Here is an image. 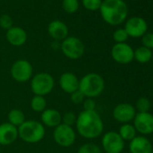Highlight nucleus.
I'll return each instance as SVG.
<instances>
[{"label": "nucleus", "mask_w": 153, "mask_h": 153, "mask_svg": "<svg viewBox=\"0 0 153 153\" xmlns=\"http://www.w3.org/2000/svg\"><path fill=\"white\" fill-rule=\"evenodd\" d=\"M76 131L82 138L94 140L98 138L104 131V123L99 114L95 111H81L76 115Z\"/></svg>", "instance_id": "obj_1"}, {"label": "nucleus", "mask_w": 153, "mask_h": 153, "mask_svg": "<svg viewBox=\"0 0 153 153\" xmlns=\"http://www.w3.org/2000/svg\"><path fill=\"white\" fill-rule=\"evenodd\" d=\"M99 10L104 21L111 25L122 24L128 15V8L123 0H103Z\"/></svg>", "instance_id": "obj_2"}, {"label": "nucleus", "mask_w": 153, "mask_h": 153, "mask_svg": "<svg viewBox=\"0 0 153 153\" xmlns=\"http://www.w3.org/2000/svg\"><path fill=\"white\" fill-rule=\"evenodd\" d=\"M105 86V80L101 75L90 72L79 79V89L84 94L86 98H96L103 93Z\"/></svg>", "instance_id": "obj_3"}, {"label": "nucleus", "mask_w": 153, "mask_h": 153, "mask_svg": "<svg viewBox=\"0 0 153 153\" xmlns=\"http://www.w3.org/2000/svg\"><path fill=\"white\" fill-rule=\"evenodd\" d=\"M45 136V127L36 120H25L18 127V138L26 143L40 142Z\"/></svg>", "instance_id": "obj_4"}, {"label": "nucleus", "mask_w": 153, "mask_h": 153, "mask_svg": "<svg viewBox=\"0 0 153 153\" xmlns=\"http://www.w3.org/2000/svg\"><path fill=\"white\" fill-rule=\"evenodd\" d=\"M54 87V78L47 72H39L33 75L30 80V88L34 96L45 97L53 90Z\"/></svg>", "instance_id": "obj_5"}, {"label": "nucleus", "mask_w": 153, "mask_h": 153, "mask_svg": "<svg viewBox=\"0 0 153 153\" xmlns=\"http://www.w3.org/2000/svg\"><path fill=\"white\" fill-rule=\"evenodd\" d=\"M59 47L63 55L69 59H79L85 52L83 42L76 36H68L61 42Z\"/></svg>", "instance_id": "obj_6"}, {"label": "nucleus", "mask_w": 153, "mask_h": 153, "mask_svg": "<svg viewBox=\"0 0 153 153\" xmlns=\"http://www.w3.org/2000/svg\"><path fill=\"white\" fill-rule=\"evenodd\" d=\"M10 74L14 80L18 83H26L33 76V68L27 59L16 60L10 68Z\"/></svg>", "instance_id": "obj_7"}, {"label": "nucleus", "mask_w": 153, "mask_h": 153, "mask_svg": "<svg viewBox=\"0 0 153 153\" xmlns=\"http://www.w3.org/2000/svg\"><path fill=\"white\" fill-rule=\"evenodd\" d=\"M53 140L60 147L68 148L72 146L76 139V133L73 127L60 123L59 126L54 128Z\"/></svg>", "instance_id": "obj_8"}, {"label": "nucleus", "mask_w": 153, "mask_h": 153, "mask_svg": "<svg viewBox=\"0 0 153 153\" xmlns=\"http://www.w3.org/2000/svg\"><path fill=\"white\" fill-rule=\"evenodd\" d=\"M102 148L105 153H121L124 148V140L116 131H107L102 137Z\"/></svg>", "instance_id": "obj_9"}, {"label": "nucleus", "mask_w": 153, "mask_h": 153, "mask_svg": "<svg viewBox=\"0 0 153 153\" xmlns=\"http://www.w3.org/2000/svg\"><path fill=\"white\" fill-rule=\"evenodd\" d=\"M111 55L114 61L120 64H128L134 59V51L127 43H116L113 46Z\"/></svg>", "instance_id": "obj_10"}, {"label": "nucleus", "mask_w": 153, "mask_h": 153, "mask_svg": "<svg viewBox=\"0 0 153 153\" xmlns=\"http://www.w3.org/2000/svg\"><path fill=\"white\" fill-rule=\"evenodd\" d=\"M136 115V109L131 104L122 103L117 105L113 110V116L114 120L122 123H127L134 119Z\"/></svg>", "instance_id": "obj_11"}, {"label": "nucleus", "mask_w": 153, "mask_h": 153, "mask_svg": "<svg viewBox=\"0 0 153 153\" xmlns=\"http://www.w3.org/2000/svg\"><path fill=\"white\" fill-rule=\"evenodd\" d=\"M124 30L126 31L128 36L138 38L143 36L147 31V23L141 17H131L127 20L125 24Z\"/></svg>", "instance_id": "obj_12"}, {"label": "nucleus", "mask_w": 153, "mask_h": 153, "mask_svg": "<svg viewBox=\"0 0 153 153\" xmlns=\"http://www.w3.org/2000/svg\"><path fill=\"white\" fill-rule=\"evenodd\" d=\"M134 128L141 134L153 132V114L148 113H138L134 117Z\"/></svg>", "instance_id": "obj_13"}, {"label": "nucleus", "mask_w": 153, "mask_h": 153, "mask_svg": "<svg viewBox=\"0 0 153 153\" xmlns=\"http://www.w3.org/2000/svg\"><path fill=\"white\" fill-rule=\"evenodd\" d=\"M59 85L62 91L70 95L79 89V79L73 72L67 71L60 75L59 79Z\"/></svg>", "instance_id": "obj_14"}, {"label": "nucleus", "mask_w": 153, "mask_h": 153, "mask_svg": "<svg viewBox=\"0 0 153 153\" xmlns=\"http://www.w3.org/2000/svg\"><path fill=\"white\" fill-rule=\"evenodd\" d=\"M18 138V128L11 123H3L0 124V145L8 146L13 144Z\"/></svg>", "instance_id": "obj_15"}, {"label": "nucleus", "mask_w": 153, "mask_h": 153, "mask_svg": "<svg viewBox=\"0 0 153 153\" xmlns=\"http://www.w3.org/2000/svg\"><path fill=\"white\" fill-rule=\"evenodd\" d=\"M48 33L55 42H62L68 36V28L64 22L53 20L48 25Z\"/></svg>", "instance_id": "obj_16"}, {"label": "nucleus", "mask_w": 153, "mask_h": 153, "mask_svg": "<svg viewBox=\"0 0 153 153\" xmlns=\"http://www.w3.org/2000/svg\"><path fill=\"white\" fill-rule=\"evenodd\" d=\"M7 41L15 47L23 46L27 41V33L26 32L19 27V26H13L9 30L7 31L6 33Z\"/></svg>", "instance_id": "obj_17"}, {"label": "nucleus", "mask_w": 153, "mask_h": 153, "mask_svg": "<svg viewBox=\"0 0 153 153\" xmlns=\"http://www.w3.org/2000/svg\"><path fill=\"white\" fill-rule=\"evenodd\" d=\"M61 114L54 108H46L41 114V123L45 127L56 128L61 123Z\"/></svg>", "instance_id": "obj_18"}, {"label": "nucleus", "mask_w": 153, "mask_h": 153, "mask_svg": "<svg viewBox=\"0 0 153 153\" xmlns=\"http://www.w3.org/2000/svg\"><path fill=\"white\" fill-rule=\"evenodd\" d=\"M151 142L145 137H135L130 141L129 149L131 153H151L152 151Z\"/></svg>", "instance_id": "obj_19"}, {"label": "nucleus", "mask_w": 153, "mask_h": 153, "mask_svg": "<svg viewBox=\"0 0 153 153\" xmlns=\"http://www.w3.org/2000/svg\"><path fill=\"white\" fill-rule=\"evenodd\" d=\"M8 123L16 127H19L25 121V114L20 109H12L7 114Z\"/></svg>", "instance_id": "obj_20"}, {"label": "nucleus", "mask_w": 153, "mask_h": 153, "mask_svg": "<svg viewBox=\"0 0 153 153\" xmlns=\"http://www.w3.org/2000/svg\"><path fill=\"white\" fill-rule=\"evenodd\" d=\"M118 133L123 140L131 141L136 137V130L134 126L130 123H123L120 127Z\"/></svg>", "instance_id": "obj_21"}, {"label": "nucleus", "mask_w": 153, "mask_h": 153, "mask_svg": "<svg viewBox=\"0 0 153 153\" xmlns=\"http://www.w3.org/2000/svg\"><path fill=\"white\" fill-rule=\"evenodd\" d=\"M151 58L152 51L144 46L139 47L134 51V59L140 63H147L151 59Z\"/></svg>", "instance_id": "obj_22"}, {"label": "nucleus", "mask_w": 153, "mask_h": 153, "mask_svg": "<svg viewBox=\"0 0 153 153\" xmlns=\"http://www.w3.org/2000/svg\"><path fill=\"white\" fill-rule=\"evenodd\" d=\"M31 108L35 113H42L47 107V101L45 97L42 96H33L30 102Z\"/></svg>", "instance_id": "obj_23"}, {"label": "nucleus", "mask_w": 153, "mask_h": 153, "mask_svg": "<svg viewBox=\"0 0 153 153\" xmlns=\"http://www.w3.org/2000/svg\"><path fill=\"white\" fill-rule=\"evenodd\" d=\"M76 153H102V149L94 142H87L79 148Z\"/></svg>", "instance_id": "obj_24"}, {"label": "nucleus", "mask_w": 153, "mask_h": 153, "mask_svg": "<svg viewBox=\"0 0 153 153\" xmlns=\"http://www.w3.org/2000/svg\"><path fill=\"white\" fill-rule=\"evenodd\" d=\"M62 8L68 14H74L79 8V0H62Z\"/></svg>", "instance_id": "obj_25"}, {"label": "nucleus", "mask_w": 153, "mask_h": 153, "mask_svg": "<svg viewBox=\"0 0 153 153\" xmlns=\"http://www.w3.org/2000/svg\"><path fill=\"white\" fill-rule=\"evenodd\" d=\"M76 122V114L73 112H67L61 115V123L73 127Z\"/></svg>", "instance_id": "obj_26"}, {"label": "nucleus", "mask_w": 153, "mask_h": 153, "mask_svg": "<svg viewBox=\"0 0 153 153\" xmlns=\"http://www.w3.org/2000/svg\"><path fill=\"white\" fill-rule=\"evenodd\" d=\"M150 108V102L146 97H140L136 102V108L139 113H148Z\"/></svg>", "instance_id": "obj_27"}, {"label": "nucleus", "mask_w": 153, "mask_h": 153, "mask_svg": "<svg viewBox=\"0 0 153 153\" xmlns=\"http://www.w3.org/2000/svg\"><path fill=\"white\" fill-rule=\"evenodd\" d=\"M102 4V0H82L83 7L89 11L99 10Z\"/></svg>", "instance_id": "obj_28"}, {"label": "nucleus", "mask_w": 153, "mask_h": 153, "mask_svg": "<svg viewBox=\"0 0 153 153\" xmlns=\"http://www.w3.org/2000/svg\"><path fill=\"white\" fill-rule=\"evenodd\" d=\"M69 98H70L71 103H73L74 105H80L84 102V100L86 99V97L79 89H78L69 95Z\"/></svg>", "instance_id": "obj_29"}, {"label": "nucleus", "mask_w": 153, "mask_h": 153, "mask_svg": "<svg viewBox=\"0 0 153 153\" xmlns=\"http://www.w3.org/2000/svg\"><path fill=\"white\" fill-rule=\"evenodd\" d=\"M113 38L114 40V42L116 43H123L125 42V41L128 39V34L126 33V31L124 29H117L114 34H113Z\"/></svg>", "instance_id": "obj_30"}, {"label": "nucleus", "mask_w": 153, "mask_h": 153, "mask_svg": "<svg viewBox=\"0 0 153 153\" xmlns=\"http://www.w3.org/2000/svg\"><path fill=\"white\" fill-rule=\"evenodd\" d=\"M0 27L5 29V30H9L10 28L13 27V19L10 16L8 15H2L0 16Z\"/></svg>", "instance_id": "obj_31"}, {"label": "nucleus", "mask_w": 153, "mask_h": 153, "mask_svg": "<svg viewBox=\"0 0 153 153\" xmlns=\"http://www.w3.org/2000/svg\"><path fill=\"white\" fill-rule=\"evenodd\" d=\"M142 43L143 46L148 49H153V33H148L142 36Z\"/></svg>", "instance_id": "obj_32"}, {"label": "nucleus", "mask_w": 153, "mask_h": 153, "mask_svg": "<svg viewBox=\"0 0 153 153\" xmlns=\"http://www.w3.org/2000/svg\"><path fill=\"white\" fill-rule=\"evenodd\" d=\"M82 105L85 111H95L97 106L94 98H86L82 103Z\"/></svg>", "instance_id": "obj_33"}, {"label": "nucleus", "mask_w": 153, "mask_h": 153, "mask_svg": "<svg viewBox=\"0 0 153 153\" xmlns=\"http://www.w3.org/2000/svg\"><path fill=\"white\" fill-rule=\"evenodd\" d=\"M152 59H153V52H152V58H151Z\"/></svg>", "instance_id": "obj_34"}, {"label": "nucleus", "mask_w": 153, "mask_h": 153, "mask_svg": "<svg viewBox=\"0 0 153 153\" xmlns=\"http://www.w3.org/2000/svg\"><path fill=\"white\" fill-rule=\"evenodd\" d=\"M0 150H1V145H0Z\"/></svg>", "instance_id": "obj_35"}, {"label": "nucleus", "mask_w": 153, "mask_h": 153, "mask_svg": "<svg viewBox=\"0 0 153 153\" xmlns=\"http://www.w3.org/2000/svg\"><path fill=\"white\" fill-rule=\"evenodd\" d=\"M151 153H153V149H152V151H151Z\"/></svg>", "instance_id": "obj_36"}, {"label": "nucleus", "mask_w": 153, "mask_h": 153, "mask_svg": "<svg viewBox=\"0 0 153 153\" xmlns=\"http://www.w3.org/2000/svg\"><path fill=\"white\" fill-rule=\"evenodd\" d=\"M121 153H123V152H121ZM123 153H124V152H123Z\"/></svg>", "instance_id": "obj_37"}, {"label": "nucleus", "mask_w": 153, "mask_h": 153, "mask_svg": "<svg viewBox=\"0 0 153 153\" xmlns=\"http://www.w3.org/2000/svg\"></svg>", "instance_id": "obj_38"}]
</instances>
